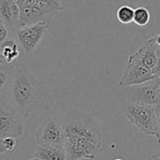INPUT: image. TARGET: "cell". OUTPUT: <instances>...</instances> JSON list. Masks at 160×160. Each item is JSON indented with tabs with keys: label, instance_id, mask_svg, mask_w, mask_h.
<instances>
[{
	"label": "cell",
	"instance_id": "obj_1",
	"mask_svg": "<svg viewBox=\"0 0 160 160\" xmlns=\"http://www.w3.org/2000/svg\"><path fill=\"white\" fill-rule=\"evenodd\" d=\"M46 101V90L42 83L26 65L15 63L8 102L22 118L32 113Z\"/></svg>",
	"mask_w": 160,
	"mask_h": 160
},
{
	"label": "cell",
	"instance_id": "obj_17",
	"mask_svg": "<svg viewBox=\"0 0 160 160\" xmlns=\"http://www.w3.org/2000/svg\"><path fill=\"white\" fill-rule=\"evenodd\" d=\"M151 20V13L148 9L144 7H138L135 10L134 23L138 27H145Z\"/></svg>",
	"mask_w": 160,
	"mask_h": 160
},
{
	"label": "cell",
	"instance_id": "obj_21",
	"mask_svg": "<svg viewBox=\"0 0 160 160\" xmlns=\"http://www.w3.org/2000/svg\"><path fill=\"white\" fill-rule=\"evenodd\" d=\"M153 39H154L155 43L160 47V33L159 34H156L155 36H153Z\"/></svg>",
	"mask_w": 160,
	"mask_h": 160
},
{
	"label": "cell",
	"instance_id": "obj_14",
	"mask_svg": "<svg viewBox=\"0 0 160 160\" xmlns=\"http://www.w3.org/2000/svg\"><path fill=\"white\" fill-rule=\"evenodd\" d=\"M22 49L16 41L15 37L7 42H5L0 48V62H4L7 64H15L21 55Z\"/></svg>",
	"mask_w": 160,
	"mask_h": 160
},
{
	"label": "cell",
	"instance_id": "obj_16",
	"mask_svg": "<svg viewBox=\"0 0 160 160\" xmlns=\"http://www.w3.org/2000/svg\"><path fill=\"white\" fill-rule=\"evenodd\" d=\"M135 10L127 5L122 6L117 11V19L122 25H128L134 22Z\"/></svg>",
	"mask_w": 160,
	"mask_h": 160
},
{
	"label": "cell",
	"instance_id": "obj_19",
	"mask_svg": "<svg viewBox=\"0 0 160 160\" xmlns=\"http://www.w3.org/2000/svg\"><path fill=\"white\" fill-rule=\"evenodd\" d=\"M17 143L18 141L15 138H6L0 139V153L11 152L14 151Z\"/></svg>",
	"mask_w": 160,
	"mask_h": 160
},
{
	"label": "cell",
	"instance_id": "obj_10",
	"mask_svg": "<svg viewBox=\"0 0 160 160\" xmlns=\"http://www.w3.org/2000/svg\"><path fill=\"white\" fill-rule=\"evenodd\" d=\"M153 80H156V77L152 72L141 66L127 62L124 72L119 82V87L130 88L146 84Z\"/></svg>",
	"mask_w": 160,
	"mask_h": 160
},
{
	"label": "cell",
	"instance_id": "obj_22",
	"mask_svg": "<svg viewBox=\"0 0 160 160\" xmlns=\"http://www.w3.org/2000/svg\"><path fill=\"white\" fill-rule=\"evenodd\" d=\"M154 83H155V86H156V89L158 91V92L160 93V80H153Z\"/></svg>",
	"mask_w": 160,
	"mask_h": 160
},
{
	"label": "cell",
	"instance_id": "obj_6",
	"mask_svg": "<svg viewBox=\"0 0 160 160\" xmlns=\"http://www.w3.org/2000/svg\"><path fill=\"white\" fill-rule=\"evenodd\" d=\"M35 139L38 146L64 148L65 136L63 128L57 119L50 118L36 129Z\"/></svg>",
	"mask_w": 160,
	"mask_h": 160
},
{
	"label": "cell",
	"instance_id": "obj_9",
	"mask_svg": "<svg viewBox=\"0 0 160 160\" xmlns=\"http://www.w3.org/2000/svg\"><path fill=\"white\" fill-rule=\"evenodd\" d=\"M100 148L101 145L89 140L65 138L64 142L68 160H93Z\"/></svg>",
	"mask_w": 160,
	"mask_h": 160
},
{
	"label": "cell",
	"instance_id": "obj_24",
	"mask_svg": "<svg viewBox=\"0 0 160 160\" xmlns=\"http://www.w3.org/2000/svg\"><path fill=\"white\" fill-rule=\"evenodd\" d=\"M113 160H123L122 158H115V159H113Z\"/></svg>",
	"mask_w": 160,
	"mask_h": 160
},
{
	"label": "cell",
	"instance_id": "obj_7",
	"mask_svg": "<svg viewBox=\"0 0 160 160\" xmlns=\"http://www.w3.org/2000/svg\"><path fill=\"white\" fill-rule=\"evenodd\" d=\"M23 134V118L7 103H0V139L19 138Z\"/></svg>",
	"mask_w": 160,
	"mask_h": 160
},
{
	"label": "cell",
	"instance_id": "obj_8",
	"mask_svg": "<svg viewBox=\"0 0 160 160\" xmlns=\"http://www.w3.org/2000/svg\"><path fill=\"white\" fill-rule=\"evenodd\" d=\"M160 60V47L155 43L153 37L150 38L137 51L128 56L127 62L145 68L154 74ZM155 76V74H154ZM156 77V76H155Z\"/></svg>",
	"mask_w": 160,
	"mask_h": 160
},
{
	"label": "cell",
	"instance_id": "obj_11",
	"mask_svg": "<svg viewBox=\"0 0 160 160\" xmlns=\"http://www.w3.org/2000/svg\"><path fill=\"white\" fill-rule=\"evenodd\" d=\"M129 89V102L152 107L160 106V93L156 89L154 81L139 86L130 87Z\"/></svg>",
	"mask_w": 160,
	"mask_h": 160
},
{
	"label": "cell",
	"instance_id": "obj_18",
	"mask_svg": "<svg viewBox=\"0 0 160 160\" xmlns=\"http://www.w3.org/2000/svg\"><path fill=\"white\" fill-rule=\"evenodd\" d=\"M14 38V32L9 28V26L0 19V48L8 41Z\"/></svg>",
	"mask_w": 160,
	"mask_h": 160
},
{
	"label": "cell",
	"instance_id": "obj_23",
	"mask_svg": "<svg viewBox=\"0 0 160 160\" xmlns=\"http://www.w3.org/2000/svg\"><path fill=\"white\" fill-rule=\"evenodd\" d=\"M151 159L152 160H160V153H156V154H153L151 156Z\"/></svg>",
	"mask_w": 160,
	"mask_h": 160
},
{
	"label": "cell",
	"instance_id": "obj_13",
	"mask_svg": "<svg viewBox=\"0 0 160 160\" xmlns=\"http://www.w3.org/2000/svg\"><path fill=\"white\" fill-rule=\"evenodd\" d=\"M15 72V64L0 62V103H7Z\"/></svg>",
	"mask_w": 160,
	"mask_h": 160
},
{
	"label": "cell",
	"instance_id": "obj_5",
	"mask_svg": "<svg viewBox=\"0 0 160 160\" xmlns=\"http://www.w3.org/2000/svg\"><path fill=\"white\" fill-rule=\"evenodd\" d=\"M48 28L49 23L45 20H42L29 26L21 27L14 32V37L25 57H29L35 52Z\"/></svg>",
	"mask_w": 160,
	"mask_h": 160
},
{
	"label": "cell",
	"instance_id": "obj_4",
	"mask_svg": "<svg viewBox=\"0 0 160 160\" xmlns=\"http://www.w3.org/2000/svg\"><path fill=\"white\" fill-rule=\"evenodd\" d=\"M129 122L147 136L156 135V107L129 102L124 108Z\"/></svg>",
	"mask_w": 160,
	"mask_h": 160
},
{
	"label": "cell",
	"instance_id": "obj_15",
	"mask_svg": "<svg viewBox=\"0 0 160 160\" xmlns=\"http://www.w3.org/2000/svg\"><path fill=\"white\" fill-rule=\"evenodd\" d=\"M34 157L40 160H68L64 148H51L38 145Z\"/></svg>",
	"mask_w": 160,
	"mask_h": 160
},
{
	"label": "cell",
	"instance_id": "obj_2",
	"mask_svg": "<svg viewBox=\"0 0 160 160\" xmlns=\"http://www.w3.org/2000/svg\"><path fill=\"white\" fill-rule=\"evenodd\" d=\"M68 116V120L62 126L65 138L89 140L101 145V125L92 115L72 110Z\"/></svg>",
	"mask_w": 160,
	"mask_h": 160
},
{
	"label": "cell",
	"instance_id": "obj_25",
	"mask_svg": "<svg viewBox=\"0 0 160 160\" xmlns=\"http://www.w3.org/2000/svg\"><path fill=\"white\" fill-rule=\"evenodd\" d=\"M31 160H40V159H38V158H35V157H33V158H32Z\"/></svg>",
	"mask_w": 160,
	"mask_h": 160
},
{
	"label": "cell",
	"instance_id": "obj_12",
	"mask_svg": "<svg viewBox=\"0 0 160 160\" xmlns=\"http://www.w3.org/2000/svg\"><path fill=\"white\" fill-rule=\"evenodd\" d=\"M0 19L13 32L20 28L21 12L16 0H0Z\"/></svg>",
	"mask_w": 160,
	"mask_h": 160
},
{
	"label": "cell",
	"instance_id": "obj_20",
	"mask_svg": "<svg viewBox=\"0 0 160 160\" xmlns=\"http://www.w3.org/2000/svg\"><path fill=\"white\" fill-rule=\"evenodd\" d=\"M156 141L160 145V106L156 107Z\"/></svg>",
	"mask_w": 160,
	"mask_h": 160
},
{
	"label": "cell",
	"instance_id": "obj_3",
	"mask_svg": "<svg viewBox=\"0 0 160 160\" xmlns=\"http://www.w3.org/2000/svg\"><path fill=\"white\" fill-rule=\"evenodd\" d=\"M20 12V28L43 20L44 15L62 10L60 0H16Z\"/></svg>",
	"mask_w": 160,
	"mask_h": 160
}]
</instances>
